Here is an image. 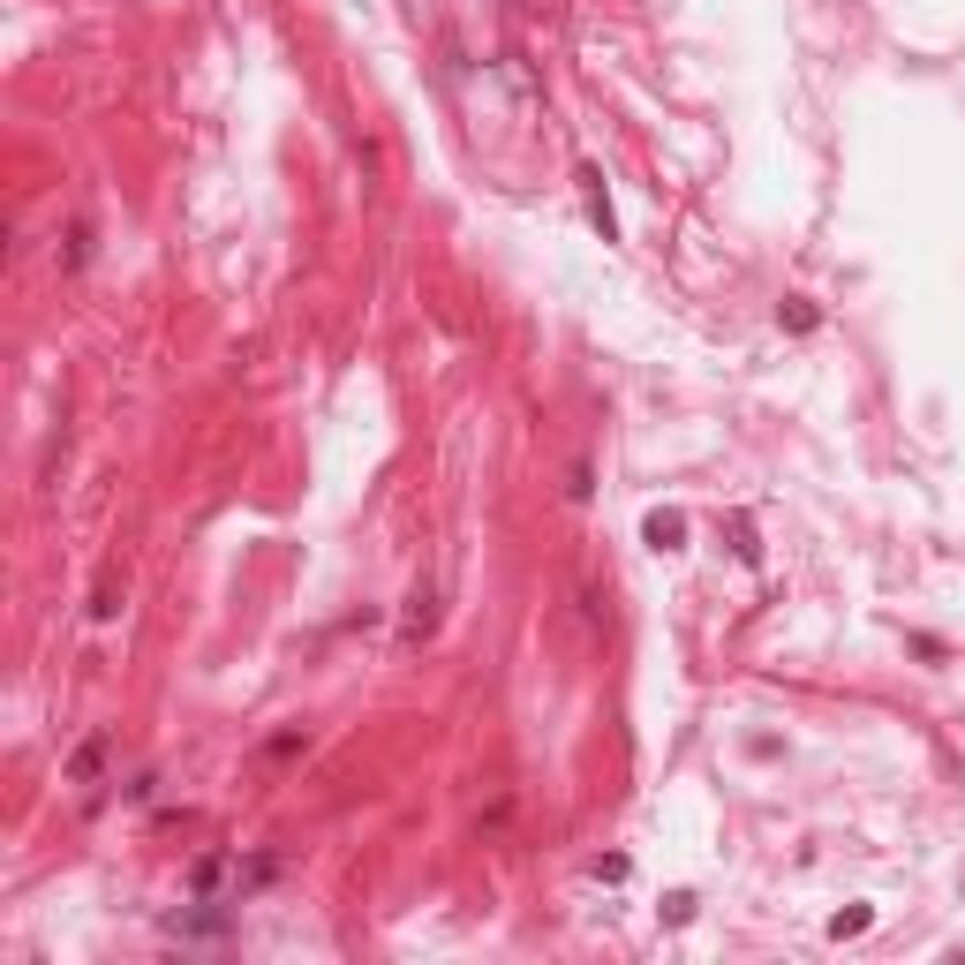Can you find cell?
Listing matches in <instances>:
<instances>
[{"mask_svg":"<svg viewBox=\"0 0 965 965\" xmlns=\"http://www.w3.org/2000/svg\"><path fill=\"white\" fill-rule=\"evenodd\" d=\"M114 611H122V588L98 581V596H91V619H114Z\"/></svg>","mask_w":965,"mask_h":965,"instance_id":"52a82bcc","label":"cell"},{"mask_svg":"<svg viewBox=\"0 0 965 965\" xmlns=\"http://www.w3.org/2000/svg\"><path fill=\"white\" fill-rule=\"evenodd\" d=\"M408 604H416V611H408V633H400V641H422V633L438 627V611H430V604H438V596H430V588H416V596H408Z\"/></svg>","mask_w":965,"mask_h":965,"instance_id":"277c9868","label":"cell"},{"mask_svg":"<svg viewBox=\"0 0 965 965\" xmlns=\"http://www.w3.org/2000/svg\"><path fill=\"white\" fill-rule=\"evenodd\" d=\"M777 325H785V333H815V310H807V302H785Z\"/></svg>","mask_w":965,"mask_h":965,"instance_id":"8992f818","label":"cell"},{"mask_svg":"<svg viewBox=\"0 0 965 965\" xmlns=\"http://www.w3.org/2000/svg\"><path fill=\"white\" fill-rule=\"evenodd\" d=\"M106 755H114V732H91L84 747L69 755V785H98V769H106Z\"/></svg>","mask_w":965,"mask_h":965,"instance_id":"6da1fadb","label":"cell"},{"mask_svg":"<svg viewBox=\"0 0 965 965\" xmlns=\"http://www.w3.org/2000/svg\"><path fill=\"white\" fill-rule=\"evenodd\" d=\"M641 536H649V550H679V544H686V513H649Z\"/></svg>","mask_w":965,"mask_h":965,"instance_id":"3957f363","label":"cell"},{"mask_svg":"<svg viewBox=\"0 0 965 965\" xmlns=\"http://www.w3.org/2000/svg\"><path fill=\"white\" fill-rule=\"evenodd\" d=\"M868 921H875V913H868V905H852V913H838V921H830V935H838V943H845V935H868Z\"/></svg>","mask_w":965,"mask_h":965,"instance_id":"5b68a950","label":"cell"},{"mask_svg":"<svg viewBox=\"0 0 965 965\" xmlns=\"http://www.w3.org/2000/svg\"><path fill=\"white\" fill-rule=\"evenodd\" d=\"M581 197H588L596 234H604V242H619V219H611V197H604V174H596V167H581Z\"/></svg>","mask_w":965,"mask_h":965,"instance_id":"7a4b0ae2","label":"cell"}]
</instances>
